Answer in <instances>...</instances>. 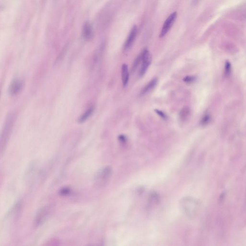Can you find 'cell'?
I'll return each mask as SVG.
<instances>
[{
  "label": "cell",
  "mask_w": 246,
  "mask_h": 246,
  "mask_svg": "<svg viewBox=\"0 0 246 246\" xmlns=\"http://www.w3.org/2000/svg\"><path fill=\"white\" fill-rule=\"evenodd\" d=\"M15 120V116L13 114H9L8 116L6 122L5 123L2 131L1 138V156L6 149L7 142L10 136L11 132Z\"/></svg>",
  "instance_id": "1"
},
{
  "label": "cell",
  "mask_w": 246,
  "mask_h": 246,
  "mask_svg": "<svg viewBox=\"0 0 246 246\" xmlns=\"http://www.w3.org/2000/svg\"><path fill=\"white\" fill-rule=\"evenodd\" d=\"M181 206L183 211L190 218L194 217L199 209L198 202L190 198H183L181 201Z\"/></svg>",
  "instance_id": "2"
},
{
  "label": "cell",
  "mask_w": 246,
  "mask_h": 246,
  "mask_svg": "<svg viewBox=\"0 0 246 246\" xmlns=\"http://www.w3.org/2000/svg\"><path fill=\"white\" fill-rule=\"evenodd\" d=\"M111 175V169L106 167L101 170L95 177V184L97 187H101L105 185L110 179Z\"/></svg>",
  "instance_id": "3"
},
{
  "label": "cell",
  "mask_w": 246,
  "mask_h": 246,
  "mask_svg": "<svg viewBox=\"0 0 246 246\" xmlns=\"http://www.w3.org/2000/svg\"><path fill=\"white\" fill-rule=\"evenodd\" d=\"M51 211L52 207L50 205L46 206L41 208L37 213L34 220L35 226H38L42 224L49 216Z\"/></svg>",
  "instance_id": "4"
},
{
  "label": "cell",
  "mask_w": 246,
  "mask_h": 246,
  "mask_svg": "<svg viewBox=\"0 0 246 246\" xmlns=\"http://www.w3.org/2000/svg\"><path fill=\"white\" fill-rule=\"evenodd\" d=\"M142 60H141V66L139 71V75L142 77L146 73L151 63L152 57L148 50H144L141 53Z\"/></svg>",
  "instance_id": "5"
},
{
  "label": "cell",
  "mask_w": 246,
  "mask_h": 246,
  "mask_svg": "<svg viewBox=\"0 0 246 246\" xmlns=\"http://www.w3.org/2000/svg\"><path fill=\"white\" fill-rule=\"evenodd\" d=\"M177 18V13L176 12H174V13L171 14L169 17L167 18L166 20L164 23L161 33L160 34L159 37L160 38H162L164 36H165V35L168 33V31H169L170 29H171V28L174 24Z\"/></svg>",
  "instance_id": "6"
},
{
  "label": "cell",
  "mask_w": 246,
  "mask_h": 246,
  "mask_svg": "<svg viewBox=\"0 0 246 246\" xmlns=\"http://www.w3.org/2000/svg\"><path fill=\"white\" fill-rule=\"evenodd\" d=\"M24 82L20 79H15L9 86V93L12 95H16L20 92L23 88Z\"/></svg>",
  "instance_id": "7"
},
{
  "label": "cell",
  "mask_w": 246,
  "mask_h": 246,
  "mask_svg": "<svg viewBox=\"0 0 246 246\" xmlns=\"http://www.w3.org/2000/svg\"><path fill=\"white\" fill-rule=\"evenodd\" d=\"M138 33V29L136 26H134L131 30L128 36L126 41L125 42L124 48L125 50H128L132 46L135 41Z\"/></svg>",
  "instance_id": "8"
},
{
  "label": "cell",
  "mask_w": 246,
  "mask_h": 246,
  "mask_svg": "<svg viewBox=\"0 0 246 246\" xmlns=\"http://www.w3.org/2000/svg\"><path fill=\"white\" fill-rule=\"evenodd\" d=\"M158 82V79L156 77L152 78L143 88L141 90L139 95L141 96L144 95L150 91H151L155 87Z\"/></svg>",
  "instance_id": "9"
},
{
  "label": "cell",
  "mask_w": 246,
  "mask_h": 246,
  "mask_svg": "<svg viewBox=\"0 0 246 246\" xmlns=\"http://www.w3.org/2000/svg\"><path fill=\"white\" fill-rule=\"evenodd\" d=\"M122 79L124 87H126L128 85L129 80V72L128 65L124 64L122 67Z\"/></svg>",
  "instance_id": "10"
},
{
  "label": "cell",
  "mask_w": 246,
  "mask_h": 246,
  "mask_svg": "<svg viewBox=\"0 0 246 246\" xmlns=\"http://www.w3.org/2000/svg\"><path fill=\"white\" fill-rule=\"evenodd\" d=\"M83 35L84 39L87 40H89L92 36V28L90 24L86 23L84 25L83 29Z\"/></svg>",
  "instance_id": "11"
},
{
  "label": "cell",
  "mask_w": 246,
  "mask_h": 246,
  "mask_svg": "<svg viewBox=\"0 0 246 246\" xmlns=\"http://www.w3.org/2000/svg\"><path fill=\"white\" fill-rule=\"evenodd\" d=\"M94 111V108L93 107H90L86 111L80 116L78 119V122L80 123H84L87 119L91 116Z\"/></svg>",
  "instance_id": "12"
},
{
  "label": "cell",
  "mask_w": 246,
  "mask_h": 246,
  "mask_svg": "<svg viewBox=\"0 0 246 246\" xmlns=\"http://www.w3.org/2000/svg\"><path fill=\"white\" fill-rule=\"evenodd\" d=\"M141 60H142V55H141V54L137 57L136 59L135 60V61L134 62L132 69H131V72L133 73L136 71L138 66L139 65L140 63L141 62Z\"/></svg>",
  "instance_id": "13"
},
{
  "label": "cell",
  "mask_w": 246,
  "mask_h": 246,
  "mask_svg": "<svg viewBox=\"0 0 246 246\" xmlns=\"http://www.w3.org/2000/svg\"><path fill=\"white\" fill-rule=\"evenodd\" d=\"M189 113H190L189 109L188 107H185L182 109V110H181V112L180 113V118L182 120H184L186 118V117H188Z\"/></svg>",
  "instance_id": "14"
},
{
  "label": "cell",
  "mask_w": 246,
  "mask_h": 246,
  "mask_svg": "<svg viewBox=\"0 0 246 246\" xmlns=\"http://www.w3.org/2000/svg\"><path fill=\"white\" fill-rule=\"evenodd\" d=\"M231 71V65L229 61H226L225 64V74L226 75H229Z\"/></svg>",
  "instance_id": "15"
},
{
  "label": "cell",
  "mask_w": 246,
  "mask_h": 246,
  "mask_svg": "<svg viewBox=\"0 0 246 246\" xmlns=\"http://www.w3.org/2000/svg\"><path fill=\"white\" fill-rule=\"evenodd\" d=\"M210 119H211V117L209 114H205L201 119V125H207V124H208L209 122H210Z\"/></svg>",
  "instance_id": "16"
},
{
  "label": "cell",
  "mask_w": 246,
  "mask_h": 246,
  "mask_svg": "<svg viewBox=\"0 0 246 246\" xmlns=\"http://www.w3.org/2000/svg\"><path fill=\"white\" fill-rule=\"evenodd\" d=\"M196 80V77L194 76H190L188 75L184 77L183 79L184 82L187 83H191L194 82Z\"/></svg>",
  "instance_id": "17"
},
{
  "label": "cell",
  "mask_w": 246,
  "mask_h": 246,
  "mask_svg": "<svg viewBox=\"0 0 246 246\" xmlns=\"http://www.w3.org/2000/svg\"><path fill=\"white\" fill-rule=\"evenodd\" d=\"M155 111L157 113V114H158V116H160L164 120H167V116L163 111H162L161 110H157V109H155Z\"/></svg>",
  "instance_id": "18"
},
{
  "label": "cell",
  "mask_w": 246,
  "mask_h": 246,
  "mask_svg": "<svg viewBox=\"0 0 246 246\" xmlns=\"http://www.w3.org/2000/svg\"><path fill=\"white\" fill-rule=\"evenodd\" d=\"M70 192V190H69L68 188H64V189H63L62 190H61V194H62V195H67V194H69V193Z\"/></svg>",
  "instance_id": "19"
},
{
  "label": "cell",
  "mask_w": 246,
  "mask_h": 246,
  "mask_svg": "<svg viewBox=\"0 0 246 246\" xmlns=\"http://www.w3.org/2000/svg\"><path fill=\"white\" fill-rule=\"evenodd\" d=\"M119 140L122 143H125L126 141V137L124 135H120V136L119 137Z\"/></svg>",
  "instance_id": "20"
}]
</instances>
